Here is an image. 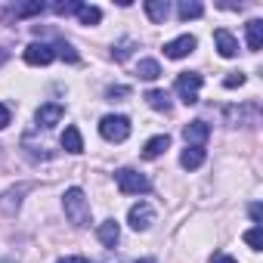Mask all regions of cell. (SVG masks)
Wrapping results in <instances>:
<instances>
[{
  "label": "cell",
  "mask_w": 263,
  "mask_h": 263,
  "mask_svg": "<svg viewBox=\"0 0 263 263\" xmlns=\"http://www.w3.org/2000/svg\"><path fill=\"white\" fill-rule=\"evenodd\" d=\"M130 47H134V41H130V37H127V41H121L118 47H111V56H115L118 62H124V59L130 56Z\"/></svg>",
  "instance_id": "cell-26"
},
{
  "label": "cell",
  "mask_w": 263,
  "mask_h": 263,
  "mask_svg": "<svg viewBox=\"0 0 263 263\" xmlns=\"http://www.w3.org/2000/svg\"><path fill=\"white\" fill-rule=\"evenodd\" d=\"M22 59L28 62V65H50L53 59H56V50H53V44H28L25 47V53H22Z\"/></svg>",
  "instance_id": "cell-7"
},
{
  "label": "cell",
  "mask_w": 263,
  "mask_h": 263,
  "mask_svg": "<svg viewBox=\"0 0 263 263\" xmlns=\"http://www.w3.org/2000/svg\"><path fill=\"white\" fill-rule=\"evenodd\" d=\"M201 84H204V78H201L198 71H183V74L177 78L174 90H177V96H180L186 105H195V102H198V90H201Z\"/></svg>",
  "instance_id": "cell-4"
},
{
  "label": "cell",
  "mask_w": 263,
  "mask_h": 263,
  "mask_svg": "<svg viewBox=\"0 0 263 263\" xmlns=\"http://www.w3.org/2000/svg\"><path fill=\"white\" fill-rule=\"evenodd\" d=\"M204 149H195V146H186L183 149V155H180V164L186 167V171H198L201 164H204Z\"/></svg>",
  "instance_id": "cell-15"
},
{
  "label": "cell",
  "mask_w": 263,
  "mask_h": 263,
  "mask_svg": "<svg viewBox=\"0 0 263 263\" xmlns=\"http://www.w3.org/2000/svg\"><path fill=\"white\" fill-rule=\"evenodd\" d=\"M245 245H248L251 251H263V229H260V226L248 229V232H245Z\"/></svg>",
  "instance_id": "cell-23"
},
{
  "label": "cell",
  "mask_w": 263,
  "mask_h": 263,
  "mask_svg": "<svg viewBox=\"0 0 263 263\" xmlns=\"http://www.w3.org/2000/svg\"><path fill=\"white\" fill-rule=\"evenodd\" d=\"M167 149H171V137L161 134V137H152V140L143 146V155H146V158H158V155H164Z\"/></svg>",
  "instance_id": "cell-16"
},
{
  "label": "cell",
  "mask_w": 263,
  "mask_h": 263,
  "mask_svg": "<svg viewBox=\"0 0 263 263\" xmlns=\"http://www.w3.org/2000/svg\"><path fill=\"white\" fill-rule=\"evenodd\" d=\"M251 220L260 226V220H263V208H260V204H251Z\"/></svg>",
  "instance_id": "cell-30"
},
{
  "label": "cell",
  "mask_w": 263,
  "mask_h": 263,
  "mask_svg": "<svg viewBox=\"0 0 263 263\" xmlns=\"http://www.w3.org/2000/svg\"><path fill=\"white\" fill-rule=\"evenodd\" d=\"M130 90L127 87H108V99H115V96H127Z\"/></svg>",
  "instance_id": "cell-31"
},
{
  "label": "cell",
  "mask_w": 263,
  "mask_h": 263,
  "mask_svg": "<svg viewBox=\"0 0 263 263\" xmlns=\"http://www.w3.org/2000/svg\"><path fill=\"white\" fill-rule=\"evenodd\" d=\"M137 263H158V260H152V257H143V260H137Z\"/></svg>",
  "instance_id": "cell-33"
},
{
  "label": "cell",
  "mask_w": 263,
  "mask_h": 263,
  "mask_svg": "<svg viewBox=\"0 0 263 263\" xmlns=\"http://www.w3.org/2000/svg\"><path fill=\"white\" fill-rule=\"evenodd\" d=\"M78 7H81L78 0H62V4H53V10H56L59 16H74V13H78Z\"/></svg>",
  "instance_id": "cell-25"
},
{
  "label": "cell",
  "mask_w": 263,
  "mask_h": 263,
  "mask_svg": "<svg viewBox=\"0 0 263 263\" xmlns=\"http://www.w3.org/2000/svg\"><path fill=\"white\" fill-rule=\"evenodd\" d=\"M214 44H217V53H220L223 59L238 56V41H235L226 28H217V31H214Z\"/></svg>",
  "instance_id": "cell-10"
},
{
  "label": "cell",
  "mask_w": 263,
  "mask_h": 263,
  "mask_svg": "<svg viewBox=\"0 0 263 263\" xmlns=\"http://www.w3.org/2000/svg\"><path fill=\"white\" fill-rule=\"evenodd\" d=\"M10 118H13L10 105H4V102H0V130H4V127H10Z\"/></svg>",
  "instance_id": "cell-28"
},
{
  "label": "cell",
  "mask_w": 263,
  "mask_h": 263,
  "mask_svg": "<svg viewBox=\"0 0 263 263\" xmlns=\"http://www.w3.org/2000/svg\"><path fill=\"white\" fill-rule=\"evenodd\" d=\"M195 47H198V41L192 34H180V37H174V41L164 44V56L167 59H186L189 53H195Z\"/></svg>",
  "instance_id": "cell-6"
},
{
  "label": "cell",
  "mask_w": 263,
  "mask_h": 263,
  "mask_svg": "<svg viewBox=\"0 0 263 263\" xmlns=\"http://www.w3.org/2000/svg\"><path fill=\"white\" fill-rule=\"evenodd\" d=\"M62 115H65V108L59 102H47L34 111V121H37V127H53V124L62 121Z\"/></svg>",
  "instance_id": "cell-9"
},
{
  "label": "cell",
  "mask_w": 263,
  "mask_h": 263,
  "mask_svg": "<svg viewBox=\"0 0 263 263\" xmlns=\"http://www.w3.org/2000/svg\"><path fill=\"white\" fill-rule=\"evenodd\" d=\"M177 16H180L183 22H189V19H201V16H204V7L198 4V0H183V4L177 7Z\"/></svg>",
  "instance_id": "cell-20"
},
{
  "label": "cell",
  "mask_w": 263,
  "mask_h": 263,
  "mask_svg": "<svg viewBox=\"0 0 263 263\" xmlns=\"http://www.w3.org/2000/svg\"><path fill=\"white\" fill-rule=\"evenodd\" d=\"M62 211H65V217H68L71 226H78V229L90 226V201H87L84 189H78V186L65 189V195H62Z\"/></svg>",
  "instance_id": "cell-1"
},
{
  "label": "cell",
  "mask_w": 263,
  "mask_h": 263,
  "mask_svg": "<svg viewBox=\"0 0 263 263\" xmlns=\"http://www.w3.org/2000/svg\"><path fill=\"white\" fill-rule=\"evenodd\" d=\"M62 149L71 152V155L84 152V140H81V130H78V127H65V134H62Z\"/></svg>",
  "instance_id": "cell-17"
},
{
  "label": "cell",
  "mask_w": 263,
  "mask_h": 263,
  "mask_svg": "<svg viewBox=\"0 0 263 263\" xmlns=\"http://www.w3.org/2000/svg\"><path fill=\"white\" fill-rule=\"evenodd\" d=\"M245 81H248V78H245L241 71H232V74H229V78L223 81V87H226V90H235V87H241Z\"/></svg>",
  "instance_id": "cell-27"
},
{
  "label": "cell",
  "mask_w": 263,
  "mask_h": 263,
  "mask_svg": "<svg viewBox=\"0 0 263 263\" xmlns=\"http://www.w3.org/2000/svg\"><path fill=\"white\" fill-rule=\"evenodd\" d=\"M47 10V4H41V0H31V4H16L4 13V19H28V16H41Z\"/></svg>",
  "instance_id": "cell-11"
},
{
  "label": "cell",
  "mask_w": 263,
  "mask_h": 263,
  "mask_svg": "<svg viewBox=\"0 0 263 263\" xmlns=\"http://www.w3.org/2000/svg\"><path fill=\"white\" fill-rule=\"evenodd\" d=\"M127 223H130V229L146 232V229L155 223V211H152V204H149V201H137V204H130V211H127Z\"/></svg>",
  "instance_id": "cell-5"
},
{
  "label": "cell",
  "mask_w": 263,
  "mask_h": 263,
  "mask_svg": "<svg viewBox=\"0 0 263 263\" xmlns=\"http://www.w3.org/2000/svg\"><path fill=\"white\" fill-rule=\"evenodd\" d=\"M208 137H211V127H208V121H189V124L183 127V140H186V146L204 149Z\"/></svg>",
  "instance_id": "cell-8"
},
{
  "label": "cell",
  "mask_w": 263,
  "mask_h": 263,
  "mask_svg": "<svg viewBox=\"0 0 263 263\" xmlns=\"http://www.w3.org/2000/svg\"><path fill=\"white\" fill-rule=\"evenodd\" d=\"M211 263H238V260H235V257H229V254H220V251H217V254L211 257Z\"/></svg>",
  "instance_id": "cell-29"
},
{
  "label": "cell",
  "mask_w": 263,
  "mask_h": 263,
  "mask_svg": "<svg viewBox=\"0 0 263 263\" xmlns=\"http://www.w3.org/2000/svg\"><path fill=\"white\" fill-rule=\"evenodd\" d=\"M143 10H146V16L152 19V22H167V16H171V4L167 0H146L143 4Z\"/></svg>",
  "instance_id": "cell-13"
},
{
  "label": "cell",
  "mask_w": 263,
  "mask_h": 263,
  "mask_svg": "<svg viewBox=\"0 0 263 263\" xmlns=\"http://www.w3.org/2000/svg\"><path fill=\"white\" fill-rule=\"evenodd\" d=\"M74 16H78V22H81V25H99V22H102V10H99V7H93V4H81Z\"/></svg>",
  "instance_id": "cell-18"
},
{
  "label": "cell",
  "mask_w": 263,
  "mask_h": 263,
  "mask_svg": "<svg viewBox=\"0 0 263 263\" xmlns=\"http://www.w3.org/2000/svg\"><path fill=\"white\" fill-rule=\"evenodd\" d=\"M146 102H149V108H155V111H171V96L164 93V90H149L146 93Z\"/></svg>",
  "instance_id": "cell-21"
},
{
  "label": "cell",
  "mask_w": 263,
  "mask_h": 263,
  "mask_svg": "<svg viewBox=\"0 0 263 263\" xmlns=\"http://www.w3.org/2000/svg\"><path fill=\"white\" fill-rule=\"evenodd\" d=\"M99 134L108 143H124L130 137V118H124V115H105L99 121Z\"/></svg>",
  "instance_id": "cell-3"
},
{
  "label": "cell",
  "mask_w": 263,
  "mask_h": 263,
  "mask_svg": "<svg viewBox=\"0 0 263 263\" xmlns=\"http://www.w3.org/2000/svg\"><path fill=\"white\" fill-rule=\"evenodd\" d=\"M96 235H99V241H102L105 248H115V245L121 241V226H118V220H105V223H99Z\"/></svg>",
  "instance_id": "cell-12"
},
{
  "label": "cell",
  "mask_w": 263,
  "mask_h": 263,
  "mask_svg": "<svg viewBox=\"0 0 263 263\" xmlns=\"http://www.w3.org/2000/svg\"><path fill=\"white\" fill-rule=\"evenodd\" d=\"M245 115H248V121H251V124H257V118H260V108H257L254 102H251V105H245V108H226V118H229V124H232V127H235V124H238Z\"/></svg>",
  "instance_id": "cell-19"
},
{
  "label": "cell",
  "mask_w": 263,
  "mask_h": 263,
  "mask_svg": "<svg viewBox=\"0 0 263 263\" xmlns=\"http://www.w3.org/2000/svg\"><path fill=\"white\" fill-rule=\"evenodd\" d=\"M115 183H118V189H121L124 195H146V192L152 189L149 177L140 174V171H134V167H121V171H115Z\"/></svg>",
  "instance_id": "cell-2"
},
{
  "label": "cell",
  "mask_w": 263,
  "mask_h": 263,
  "mask_svg": "<svg viewBox=\"0 0 263 263\" xmlns=\"http://www.w3.org/2000/svg\"><path fill=\"white\" fill-rule=\"evenodd\" d=\"M245 37H248V50L257 53V50L263 47V22H260V19H251V22L245 25Z\"/></svg>",
  "instance_id": "cell-14"
},
{
  "label": "cell",
  "mask_w": 263,
  "mask_h": 263,
  "mask_svg": "<svg viewBox=\"0 0 263 263\" xmlns=\"http://www.w3.org/2000/svg\"><path fill=\"white\" fill-rule=\"evenodd\" d=\"M4 263H7V260H4Z\"/></svg>",
  "instance_id": "cell-34"
},
{
  "label": "cell",
  "mask_w": 263,
  "mask_h": 263,
  "mask_svg": "<svg viewBox=\"0 0 263 263\" xmlns=\"http://www.w3.org/2000/svg\"><path fill=\"white\" fill-rule=\"evenodd\" d=\"M137 74H140L143 81H155V78L161 74V65H158L155 59H140V65H137Z\"/></svg>",
  "instance_id": "cell-22"
},
{
  "label": "cell",
  "mask_w": 263,
  "mask_h": 263,
  "mask_svg": "<svg viewBox=\"0 0 263 263\" xmlns=\"http://www.w3.org/2000/svg\"><path fill=\"white\" fill-rule=\"evenodd\" d=\"M53 50H56V56H62V59H68V62H78V53H74V47H71V44L59 41V44H56Z\"/></svg>",
  "instance_id": "cell-24"
},
{
  "label": "cell",
  "mask_w": 263,
  "mask_h": 263,
  "mask_svg": "<svg viewBox=\"0 0 263 263\" xmlns=\"http://www.w3.org/2000/svg\"><path fill=\"white\" fill-rule=\"evenodd\" d=\"M56 263H90L87 257H62V260H56Z\"/></svg>",
  "instance_id": "cell-32"
}]
</instances>
